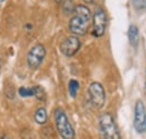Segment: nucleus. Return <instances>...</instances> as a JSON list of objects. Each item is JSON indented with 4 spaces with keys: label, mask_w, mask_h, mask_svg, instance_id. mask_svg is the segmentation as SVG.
<instances>
[{
    "label": "nucleus",
    "mask_w": 146,
    "mask_h": 139,
    "mask_svg": "<svg viewBox=\"0 0 146 139\" xmlns=\"http://www.w3.org/2000/svg\"><path fill=\"white\" fill-rule=\"evenodd\" d=\"M91 19V11L84 5L75 6L72 18L69 23V29L75 36H83L87 34Z\"/></svg>",
    "instance_id": "1"
},
{
    "label": "nucleus",
    "mask_w": 146,
    "mask_h": 139,
    "mask_svg": "<svg viewBox=\"0 0 146 139\" xmlns=\"http://www.w3.org/2000/svg\"><path fill=\"white\" fill-rule=\"evenodd\" d=\"M55 117V126L56 129L60 134V136L63 139H74L75 138V132L73 129L71 122L69 121L68 116L62 109H56L54 113Z\"/></svg>",
    "instance_id": "2"
},
{
    "label": "nucleus",
    "mask_w": 146,
    "mask_h": 139,
    "mask_svg": "<svg viewBox=\"0 0 146 139\" xmlns=\"http://www.w3.org/2000/svg\"><path fill=\"white\" fill-rule=\"evenodd\" d=\"M99 127L105 139H120L118 127L109 112H105L100 116Z\"/></svg>",
    "instance_id": "3"
},
{
    "label": "nucleus",
    "mask_w": 146,
    "mask_h": 139,
    "mask_svg": "<svg viewBox=\"0 0 146 139\" xmlns=\"http://www.w3.org/2000/svg\"><path fill=\"white\" fill-rule=\"evenodd\" d=\"M88 92L92 105L96 109H101L106 102V92L104 87L99 82H92L89 85Z\"/></svg>",
    "instance_id": "4"
},
{
    "label": "nucleus",
    "mask_w": 146,
    "mask_h": 139,
    "mask_svg": "<svg viewBox=\"0 0 146 139\" xmlns=\"http://www.w3.org/2000/svg\"><path fill=\"white\" fill-rule=\"evenodd\" d=\"M46 55V50L42 44L34 45L27 53V65L29 69L36 70L40 66Z\"/></svg>",
    "instance_id": "5"
},
{
    "label": "nucleus",
    "mask_w": 146,
    "mask_h": 139,
    "mask_svg": "<svg viewBox=\"0 0 146 139\" xmlns=\"http://www.w3.org/2000/svg\"><path fill=\"white\" fill-rule=\"evenodd\" d=\"M134 128L137 134L146 132V108L142 100H137L134 112Z\"/></svg>",
    "instance_id": "6"
},
{
    "label": "nucleus",
    "mask_w": 146,
    "mask_h": 139,
    "mask_svg": "<svg viewBox=\"0 0 146 139\" xmlns=\"http://www.w3.org/2000/svg\"><path fill=\"white\" fill-rule=\"evenodd\" d=\"M107 27V15L102 8H97L93 14V30L92 35L96 37H101L106 32Z\"/></svg>",
    "instance_id": "7"
},
{
    "label": "nucleus",
    "mask_w": 146,
    "mask_h": 139,
    "mask_svg": "<svg viewBox=\"0 0 146 139\" xmlns=\"http://www.w3.org/2000/svg\"><path fill=\"white\" fill-rule=\"evenodd\" d=\"M80 47H81V42H80L79 37L75 35H71V36L64 38L60 45V50H61L62 54L68 57L75 55L78 51L80 50Z\"/></svg>",
    "instance_id": "8"
},
{
    "label": "nucleus",
    "mask_w": 146,
    "mask_h": 139,
    "mask_svg": "<svg viewBox=\"0 0 146 139\" xmlns=\"http://www.w3.org/2000/svg\"><path fill=\"white\" fill-rule=\"evenodd\" d=\"M128 39H129V43L130 45L136 48L138 43H139V30L137 28L136 25H130L129 26V29H128Z\"/></svg>",
    "instance_id": "9"
},
{
    "label": "nucleus",
    "mask_w": 146,
    "mask_h": 139,
    "mask_svg": "<svg viewBox=\"0 0 146 139\" xmlns=\"http://www.w3.org/2000/svg\"><path fill=\"white\" fill-rule=\"evenodd\" d=\"M34 119H35L36 123H38V124H45L47 122V112H46V109L43 108V107L38 108L36 111H35Z\"/></svg>",
    "instance_id": "10"
},
{
    "label": "nucleus",
    "mask_w": 146,
    "mask_h": 139,
    "mask_svg": "<svg viewBox=\"0 0 146 139\" xmlns=\"http://www.w3.org/2000/svg\"><path fill=\"white\" fill-rule=\"evenodd\" d=\"M18 93L23 98L35 97V87H19Z\"/></svg>",
    "instance_id": "11"
},
{
    "label": "nucleus",
    "mask_w": 146,
    "mask_h": 139,
    "mask_svg": "<svg viewBox=\"0 0 146 139\" xmlns=\"http://www.w3.org/2000/svg\"><path fill=\"white\" fill-rule=\"evenodd\" d=\"M68 89H69V94H70V97H71V98H75L76 94H78V92H79L80 84H79V82H78L76 80H70Z\"/></svg>",
    "instance_id": "12"
},
{
    "label": "nucleus",
    "mask_w": 146,
    "mask_h": 139,
    "mask_svg": "<svg viewBox=\"0 0 146 139\" xmlns=\"http://www.w3.org/2000/svg\"><path fill=\"white\" fill-rule=\"evenodd\" d=\"M62 9L64 11V14L66 15H70L74 13V9H75V6H74V2L72 0H65L62 5Z\"/></svg>",
    "instance_id": "13"
},
{
    "label": "nucleus",
    "mask_w": 146,
    "mask_h": 139,
    "mask_svg": "<svg viewBox=\"0 0 146 139\" xmlns=\"http://www.w3.org/2000/svg\"><path fill=\"white\" fill-rule=\"evenodd\" d=\"M131 1H133V6L137 10H143L146 8V0H131Z\"/></svg>",
    "instance_id": "14"
},
{
    "label": "nucleus",
    "mask_w": 146,
    "mask_h": 139,
    "mask_svg": "<svg viewBox=\"0 0 146 139\" xmlns=\"http://www.w3.org/2000/svg\"><path fill=\"white\" fill-rule=\"evenodd\" d=\"M35 97L38 100H44L45 99V91L40 87H35Z\"/></svg>",
    "instance_id": "15"
},
{
    "label": "nucleus",
    "mask_w": 146,
    "mask_h": 139,
    "mask_svg": "<svg viewBox=\"0 0 146 139\" xmlns=\"http://www.w3.org/2000/svg\"><path fill=\"white\" fill-rule=\"evenodd\" d=\"M86 3H92L93 2V0H83Z\"/></svg>",
    "instance_id": "16"
},
{
    "label": "nucleus",
    "mask_w": 146,
    "mask_h": 139,
    "mask_svg": "<svg viewBox=\"0 0 146 139\" xmlns=\"http://www.w3.org/2000/svg\"><path fill=\"white\" fill-rule=\"evenodd\" d=\"M145 94H146V72H145Z\"/></svg>",
    "instance_id": "17"
},
{
    "label": "nucleus",
    "mask_w": 146,
    "mask_h": 139,
    "mask_svg": "<svg viewBox=\"0 0 146 139\" xmlns=\"http://www.w3.org/2000/svg\"><path fill=\"white\" fill-rule=\"evenodd\" d=\"M3 1H5V0H0V7H1V5L3 3Z\"/></svg>",
    "instance_id": "18"
},
{
    "label": "nucleus",
    "mask_w": 146,
    "mask_h": 139,
    "mask_svg": "<svg viewBox=\"0 0 146 139\" xmlns=\"http://www.w3.org/2000/svg\"><path fill=\"white\" fill-rule=\"evenodd\" d=\"M0 139H9V138H7V137H0Z\"/></svg>",
    "instance_id": "19"
},
{
    "label": "nucleus",
    "mask_w": 146,
    "mask_h": 139,
    "mask_svg": "<svg viewBox=\"0 0 146 139\" xmlns=\"http://www.w3.org/2000/svg\"><path fill=\"white\" fill-rule=\"evenodd\" d=\"M62 0H55V2H61Z\"/></svg>",
    "instance_id": "20"
}]
</instances>
